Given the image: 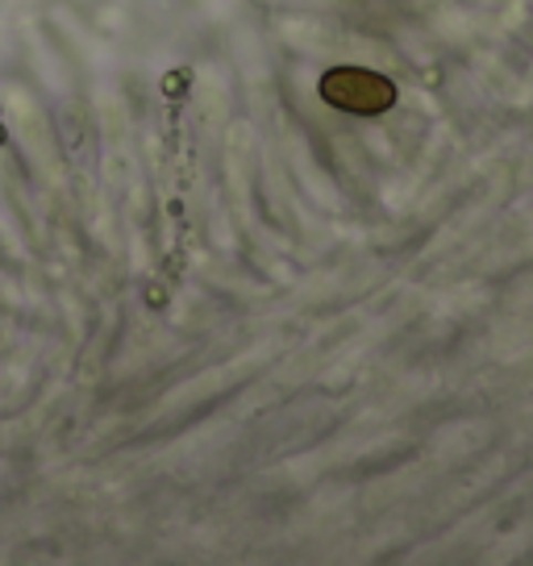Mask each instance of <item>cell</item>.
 Segmentation results:
<instances>
[{
	"mask_svg": "<svg viewBox=\"0 0 533 566\" xmlns=\"http://www.w3.org/2000/svg\"><path fill=\"white\" fill-rule=\"evenodd\" d=\"M317 92L330 108L355 113V117H379L396 105V84L367 67H330L321 75Z\"/></svg>",
	"mask_w": 533,
	"mask_h": 566,
	"instance_id": "6da1fadb",
	"label": "cell"
}]
</instances>
